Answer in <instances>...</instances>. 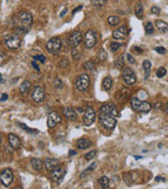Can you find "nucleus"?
<instances>
[{
	"label": "nucleus",
	"instance_id": "nucleus-1",
	"mask_svg": "<svg viewBox=\"0 0 168 189\" xmlns=\"http://www.w3.org/2000/svg\"><path fill=\"white\" fill-rule=\"evenodd\" d=\"M130 105H132L133 110L139 112H145L146 114V112H149L150 109H151V104L149 102L141 100L137 97L132 98V101H130Z\"/></svg>",
	"mask_w": 168,
	"mask_h": 189
},
{
	"label": "nucleus",
	"instance_id": "nucleus-2",
	"mask_svg": "<svg viewBox=\"0 0 168 189\" xmlns=\"http://www.w3.org/2000/svg\"><path fill=\"white\" fill-rule=\"evenodd\" d=\"M99 122L107 130H113L116 125H117L116 117L108 114H103V112H100V115H99Z\"/></svg>",
	"mask_w": 168,
	"mask_h": 189
},
{
	"label": "nucleus",
	"instance_id": "nucleus-3",
	"mask_svg": "<svg viewBox=\"0 0 168 189\" xmlns=\"http://www.w3.org/2000/svg\"><path fill=\"white\" fill-rule=\"evenodd\" d=\"M4 43L10 50H17L21 45V39L16 34H9L4 37Z\"/></svg>",
	"mask_w": 168,
	"mask_h": 189
},
{
	"label": "nucleus",
	"instance_id": "nucleus-4",
	"mask_svg": "<svg viewBox=\"0 0 168 189\" xmlns=\"http://www.w3.org/2000/svg\"><path fill=\"white\" fill-rule=\"evenodd\" d=\"M90 84V76L87 74H82V75L78 76V78L76 79L75 86L79 90V92H85L88 89Z\"/></svg>",
	"mask_w": 168,
	"mask_h": 189
},
{
	"label": "nucleus",
	"instance_id": "nucleus-5",
	"mask_svg": "<svg viewBox=\"0 0 168 189\" xmlns=\"http://www.w3.org/2000/svg\"><path fill=\"white\" fill-rule=\"evenodd\" d=\"M61 46H62V42L60 39L58 37H53L46 43V50L53 55H58L61 51Z\"/></svg>",
	"mask_w": 168,
	"mask_h": 189
},
{
	"label": "nucleus",
	"instance_id": "nucleus-6",
	"mask_svg": "<svg viewBox=\"0 0 168 189\" xmlns=\"http://www.w3.org/2000/svg\"><path fill=\"white\" fill-rule=\"evenodd\" d=\"M17 17H18V20L20 22L19 28L25 29V31H29V26H31L32 22H33V16H32V14L29 13V12H20Z\"/></svg>",
	"mask_w": 168,
	"mask_h": 189
},
{
	"label": "nucleus",
	"instance_id": "nucleus-7",
	"mask_svg": "<svg viewBox=\"0 0 168 189\" xmlns=\"http://www.w3.org/2000/svg\"><path fill=\"white\" fill-rule=\"evenodd\" d=\"M122 78L127 85H133L137 82V76L130 67H124L122 70Z\"/></svg>",
	"mask_w": 168,
	"mask_h": 189
},
{
	"label": "nucleus",
	"instance_id": "nucleus-8",
	"mask_svg": "<svg viewBox=\"0 0 168 189\" xmlns=\"http://www.w3.org/2000/svg\"><path fill=\"white\" fill-rule=\"evenodd\" d=\"M98 37L94 31H87L84 35V44L86 48H93L97 44Z\"/></svg>",
	"mask_w": 168,
	"mask_h": 189
},
{
	"label": "nucleus",
	"instance_id": "nucleus-9",
	"mask_svg": "<svg viewBox=\"0 0 168 189\" xmlns=\"http://www.w3.org/2000/svg\"><path fill=\"white\" fill-rule=\"evenodd\" d=\"M13 179H14L13 171L10 168H4L1 171V173H0V181H1L2 185L6 186V187H9L11 185L12 182H13Z\"/></svg>",
	"mask_w": 168,
	"mask_h": 189
},
{
	"label": "nucleus",
	"instance_id": "nucleus-10",
	"mask_svg": "<svg viewBox=\"0 0 168 189\" xmlns=\"http://www.w3.org/2000/svg\"><path fill=\"white\" fill-rule=\"evenodd\" d=\"M96 121V112L93 107L88 106L87 108L85 109V112H84L83 116V123L85 126H90V125L94 124V122Z\"/></svg>",
	"mask_w": 168,
	"mask_h": 189
},
{
	"label": "nucleus",
	"instance_id": "nucleus-11",
	"mask_svg": "<svg viewBox=\"0 0 168 189\" xmlns=\"http://www.w3.org/2000/svg\"><path fill=\"white\" fill-rule=\"evenodd\" d=\"M82 38L83 37H82L81 32H79V31L73 32V33L70 35V37H68V45H70L71 47H73V48H76L79 44L81 43Z\"/></svg>",
	"mask_w": 168,
	"mask_h": 189
},
{
	"label": "nucleus",
	"instance_id": "nucleus-12",
	"mask_svg": "<svg viewBox=\"0 0 168 189\" xmlns=\"http://www.w3.org/2000/svg\"><path fill=\"white\" fill-rule=\"evenodd\" d=\"M32 98L36 103H42L45 99V89L41 86H35L32 94Z\"/></svg>",
	"mask_w": 168,
	"mask_h": 189
},
{
	"label": "nucleus",
	"instance_id": "nucleus-13",
	"mask_svg": "<svg viewBox=\"0 0 168 189\" xmlns=\"http://www.w3.org/2000/svg\"><path fill=\"white\" fill-rule=\"evenodd\" d=\"M66 173V169L64 167H57L51 171V179L55 182H61Z\"/></svg>",
	"mask_w": 168,
	"mask_h": 189
},
{
	"label": "nucleus",
	"instance_id": "nucleus-14",
	"mask_svg": "<svg viewBox=\"0 0 168 189\" xmlns=\"http://www.w3.org/2000/svg\"><path fill=\"white\" fill-rule=\"evenodd\" d=\"M100 112L112 115L113 117L118 116V109L113 103H106V104H103L102 106L100 107Z\"/></svg>",
	"mask_w": 168,
	"mask_h": 189
},
{
	"label": "nucleus",
	"instance_id": "nucleus-15",
	"mask_svg": "<svg viewBox=\"0 0 168 189\" xmlns=\"http://www.w3.org/2000/svg\"><path fill=\"white\" fill-rule=\"evenodd\" d=\"M61 122V116L59 112H52L51 114L48 115V126L49 128H53L55 127L57 124Z\"/></svg>",
	"mask_w": 168,
	"mask_h": 189
},
{
	"label": "nucleus",
	"instance_id": "nucleus-16",
	"mask_svg": "<svg viewBox=\"0 0 168 189\" xmlns=\"http://www.w3.org/2000/svg\"><path fill=\"white\" fill-rule=\"evenodd\" d=\"M128 35V28L126 25H122L120 26L118 29L113 31V37L115 39H118V40H122V39H125Z\"/></svg>",
	"mask_w": 168,
	"mask_h": 189
},
{
	"label": "nucleus",
	"instance_id": "nucleus-17",
	"mask_svg": "<svg viewBox=\"0 0 168 189\" xmlns=\"http://www.w3.org/2000/svg\"><path fill=\"white\" fill-rule=\"evenodd\" d=\"M7 141H9L10 145L13 147L14 149H19V148H20L21 141H20V139H19L18 137L16 136V134H10L9 136H7Z\"/></svg>",
	"mask_w": 168,
	"mask_h": 189
},
{
	"label": "nucleus",
	"instance_id": "nucleus-18",
	"mask_svg": "<svg viewBox=\"0 0 168 189\" xmlns=\"http://www.w3.org/2000/svg\"><path fill=\"white\" fill-rule=\"evenodd\" d=\"M59 165H60V162L56 159H45V161H44V167L48 171L56 169L57 167H59Z\"/></svg>",
	"mask_w": 168,
	"mask_h": 189
},
{
	"label": "nucleus",
	"instance_id": "nucleus-19",
	"mask_svg": "<svg viewBox=\"0 0 168 189\" xmlns=\"http://www.w3.org/2000/svg\"><path fill=\"white\" fill-rule=\"evenodd\" d=\"M63 115L70 121H74V120L77 119V114H76L75 109L71 108V107H65L63 109Z\"/></svg>",
	"mask_w": 168,
	"mask_h": 189
},
{
	"label": "nucleus",
	"instance_id": "nucleus-20",
	"mask_svg": "<svg viewBox=\"0 0 168 189\" xmlns=\"http://www.w3.org/2000/svg\"><path fill=\"white\" fill-rule=\"evenodd\" d=\"M31 87H32V85H31V82L28 80H25V81H23L22 82V84L20 85V93H21V95H23V96H26L29 94V92H31Z\"/></svg>",
	"mask_w": 168,
	"mask_h": 189
},
{
	"label": "nucleus",
	"instance_id": "nucleus-21",
	"mask_svg": "<svg viewBox=\"0 0 168 189\" xmlns=\"http://www.w3.org/2000/svg\"><path fill=\"white\" fill-rule=\"evenodd\" d=\"M90 146H91V143L90 140L87 139L82 138V139H79L77 141V147L79 149H87Z\"/></svg>",
	"mask_w": 168,
	"mask_h": 189
},
{
	"label": "nucleus",
	"instance_id": "nucleus-22",
	"mask_svg": "<svg viewBox=\"0 0 168 189\" xmlns=\"http://www.w3.org/2000/svg\"><path fill=\"white\" fill-rule=\"evenodd\" d=\"M31 164H32L33 168L35 169L36 171H40L41 169H42V167L44 166V162H42L41 160H39V159H36V158L32 159Z\"/></svg>",
	"mask_w": 168,
	"mask_h": 189
},
{
	"label": "nucleus",
	"instance_id": "nucleus-23",
	"mask_svg": "<svg viewBox=\"0 0 168 189\" xmlns=\"http://www.w3.org/2000/svg\"><path fill=\"white\" fill-rule=\"evenodd\" d=\"M155 25H157L158 29L161 33H166L168 32V23L163 20H155Z\"/></svg>",
	"mask_w": 168,
	"mask_h": 189
},
{
	"label": "nucleus",
	"instance_id": "nucleus-24",
	"mask_svg": "<svg viewBox=\"0 0 168 189\" xmlns=\"http://www.w3.org/2000/svg\"><path fill=\"white\" fill-rule=\"evenodd\" d=\"M135 14L138 18H142L143 14H144V6L143 4L139 2V3L136 4V7H135Z\"/></svg>",
	"mask_w": 168,
	"mask_h": 189
},
{
	"label": "nucleus",
	"instance_id": "nucleus-25",
	"mask_svg": "<svg viewBox=\"0 0 168 189\" xmlns=\"http://www.w3.org/2000/svg\"><path fill=\"white\" fill-rule=\"evenodd\" d=\"M102 86L104 88L105 90H109L110 88L113 86V79L110 77H105L104 79H103V82H102Z\"/></svg>",
	"mask_w": 168,
	"mask_h": 189
},
{
	"label": "nucleus",
	"instance_id": "nucleus-26",
	"mask_svg": "<svg viewBox=\"0 0 168 189\" xmlns=\"http://www.w3.org/2000/svg\"><path fill=\"white\" fill-rule=\"evenodd\" d=\"M151 62H149L148 60H145L144 62H143V70H144L145 72V79H147L148 76H149L150 74V70H151Z\"/></svg>",
	"mask_w": 168,
	"mask_h": 189
},
{
	"label": "nucleus",
	"instance_id": "nucleus-27",
	"mask_svg": "<svg viewBox=\"0 0 168 189\" xmlns=\"http://www.w3.org/2000/svg\"><path fill=\"white\" fill-rule=\"evenodd\" d=\"M98 182H99V184H100V186L102 188H108L109 187L110 181H109V179H108L107 176H101V178L99 179Z\"/></svg>",
	"mask_w": 168,
	"mask_h": 189
},
{
	"label": "nucleus",
	"instance_id": "nucleus-28",
	"mask_svg": "<svg viewBox=\"0 0 168 189\" xmlns=\"http://www.w3.org/2000/svg\"><path fill=\"white\" fill-rule=\"evenodd\" d=\"M136 172H128L127 175H125V178H124V181L127 184H132L135 182H137L136 181Z\"/></svg>",
	"mask_w": 168,
	"mask_h": 189
},
{
	"label": "nucleus",
	"instance_id": "nucleus-29",
	"mask_svg": "<svg viewBox=\"0 0 168 189\" xmlns=\"http://www.w3.org/2000/svg\"><path fill=\"white\" fill-rule=\"evenodd\" d=\"M83 67L85 68V70H90V72H93V70H96V64H95V62L94 61H86L85 63L83 64Z\"/></svg>",
	"mask_w": 168,
	"mask_h": 189
},
{
	"label": "nucleus",
	"instance_id": "nucleus-30",
	"mask_svg": "<svg viewBox=\"0 0 168 189\" xmlns=\"http://www.w3.org/2000/svg\"><path fill=\"white\" fill-rule=\"evenodd\" d=\"M106 59H107V54H106V51L103 50V48H100L98 51V60L100 61V62H104Z\"/></svg>",
	"mask_w": 168,
	"mask_h": 189
},
{
	"label": "nucleus",
	"instance_id": "nucleus-31",
	"mask_svg": "<svg viewBox=\"0 0 168 189\" xmlns=\"http://www.w3.org/2000/svg\"><path fill=\"white\" fill-rule=\"evenodd\" d=\"M19 125V126L21 127L23 130H25V131H28L29 134H38V130H36V129H32V128H29V127L28 126V125H25V124H23V123H17Z\"/></svg>",
	"mask_w": 168,
	"mask_h": 189
},
{
	"label": "nucleus",
	"instance_id": "nucleus-32",
	"mask_svg": "<svg viewBox=\"0 0 168 189\" xmlns=\"http://www.w3.org/2000/svg\"><path fill=\"white\" fill-rule=\"evenodd\" d=\"M107 21L112 26H116V25H118V23L120 22V19L118 16H109L107 19Z\"/></svg>",
	"mask_w": 168,
	"mask_h": 189
},
{
	"label": "nucleus",
	"instance_id": "nucleus-33",
	"mask_svg": "<svg viewBox=\"0 0 168 189\" xmlns=\"http://www.w3.org/2000/svg\"><path fill=\"white\" fill-rule=\"evenodd\" d=\"M96 166H97V163H94L93 165H90V167H88L87 169H86V170L84 171L83 173H81V176H81V179H83V178H86V175H88V173H90L91 171H93L94 169H95V167H96Z\"/></svg>",
	"mask_w": 168,
	"mask_h": 189
},
{
	"label": "nucleus",
	"instance_id": "nucleus-34",
	"mask_svg": "<svg viewBox=\"0 0 168 189\" xmlns=\"http://www.w3.org/2000/svg\"><path fill=\"white\" fill-rule=\"evenodd\" d=\"M124 56H121V57L119 58V59H117V60H116V62H115V66L117 68H122V67H124Z\"/></svg>",
	"mask_w": 168,
	"mask_h": 189
},
{
	"label": "nucleus",
	"instance_id": "nucleus-35",
	"mask_svg": "<svg viewBox=\"0 0 168 189\" xmlns=\"http://www.w3.org/2000/svg\"><path fill=\"white\" fill-rule=\"evenodd\" d=\"M145 33L147 35H150V34L154 33V24L151 22H147L146 25H145Z\"/></svg>",
	"mask_w": 168,
	"mask_h": 189
},
{
	"label": "nucleus",
	"instance_id": "nucleus-36",
	"mask_svg": "<svg viewBox=\"0 0 168 189\" xmlns=\"http://www.w3.org/2000/svg\"><path fill=\"white\" fill-rule=\"evenodd\" d=\"M121 45H122V44H121V43H119V42H115V41H113V42L110 43V45H109L110 51H112L113 53H115V51H117L121 47Z\"/></svg>",
	"mask_w": 168,
	"mask_h": 189
},
{
	"label": "nucleus",
	"instance_id": "nucleus-37",
	"mask_svg": "<svg viewBox=\"0 0 168 189\" xmlns=\"http://www.w3.org/2000/svg\"><path fill=\"white\" fill-rule=\"evenodd\" d=\"M96 154H97V150H93V151H90V153L84 154V158H85V160L90 161V160H93V159L95 158Z\"/></svg>",
	"mask_w": 168,
	"mask_h": 189
},
{
	"label": "nucleus",
	"instance_id": "nucleus-38",
	"mask_svg": "<svg viewBox=\"0 0 168 189\" xmlns=\"http://www.w3.org/2000/svg\"><path fill=\"white\" fill-rule=\"evenodd\" d=\"M71 56H73V58L75 59V60H79V59L81 58V54L77 48H73V51H71Z\"/></svg>",
	"mask_w": 168,
	"mask_h": 189
},
{
	"label": "nucleus",
	"instance_id": "nucleus-39",
	"mask_svg": "<svg viewBox=\"0 0 168 189\" xmlns=\"http://www.w3.org/2000/svg\"><path fill=\"white\" fill-rule=\"evenodd\" d=\"M91 3L95 6H102L106 3V0H91Z\"/></svg>",
	"mask_w": 168,
	"mask_h": 189
},
{
	"label": "nucleus",
	"instance_id": "nucleus-40",
	"mask_svg": "<svg viewBox=\"0 0 168 189\" xmlns=\"http://www.w3.org/2000/svg\"><path fill=\"white\" fill-rule=\"evenodd\" d=\"M166 73H167V70H166V68H164V67H160L159 70H158V72H157V76L159 78H162V77H164L165 75H166Z\"/></svg>",
	"mask_w": 168,
	"mask_h": 189
},
{
	"label": "nucleus",
	"instance_id": "nucleus-41",
	"mask_svg": "<svg viewBox=\"0 0 168 189\" xmlns=\"http://www.w3.org/2000/svg\"><path fill=\"white\" fill-rule=\"evenodd\" d=\"M54 86H55L56 88H62L63 87L62 81L59 79V78H57V79L54 80Z\"/></svg>",
	"mask_w": 168,
	"mask_h": 189
},
{
	"label": "nucleus",
	"instance_id": "nucleus-42",
	"mask_svg": "<svg viewBox=\"0 0 168 189\" xmlns=\"http://www.w3.org/2000/svg\"><path fill=\"white\" fill-rule=\"evenodd\" d=\"M155 51H157V53L161 54V55H165V54L167 53L166 48L163 47V46H158V47H155Z\"/></svg>",
	"mask_w": 168,
	"mask_h": 189
},
{
	"label": "nucleus",
	"instance_id": "nucleus-43",
	"mask_svg": "<svg viewBox=\"0 0 168 189\" xmlns=\"http://www.w3.org/2000/svg\"><path fill=\"white\" fill-rule=\"evenodd\" d=\"M34 60H39L40 62L42 63H44L45 62V56H43V55H37L34 57Z\"/></svg>",
	"mask_w": 168,
	"mask_h": 189
},
{
	"label": "nucleus",
	"instance_id": "nucleus-44",
	"mask_svg": "<svg viewBox=\"0 0 168 189\" xmlns=\"http://www.w3.org/2000/svg\"><path fill=\"white\" fill-rule=\"evenodd\" d=\"M126 58H127V61L130 63V64H135V63H136L135 58H133L132 56L130 55V54H126Z\"/></svg>",
	"mask_w": 168,
	"mask_h": 189
},
{
	"label": "nucleus",
	"instance_id": "nucleus-45",
	"mask_svg": "<svg viewBox=\"0 0 168 189\" xmlns=\"http://www.w3.org/2000/svg\"><path fill=\"white\" fill-rule=\"evenodd\" d=\"M150 12H151V14H160L161 9L158 7V6H152L151 9H150Z\"/></svg>",
	"mask_w": 168,
	"mask_h": 189
},
{
	"label": "nucleus",
	"instance_id": "nucleus-46",
	"mask_svg": "<svg viewBox=\"0 0 168 189\" xmlns=\"http://www.w3.org/2000/svg\"><path fill=\"white\" fill-rule=\"evenodd\" d=\"M132 51H137V53H138V54H142V53H143V51H143V50H142V48L138 47V46H133V47H132Z\"/></svg>",
	"mask_w": 168,
	"mask_h": 189
},
{
	"label": "nucleus",
	"instance_id": "nucleus-47",
	"mask_svg": "<svg viewBox=\"0 0 168 189\" xmlns=\"http://www.w3.org/2000/svg\"><path fill=\"white\" fill-rule=\"evenodd\" d=\"M7 98H9V96H7L6 94H2V95H1V99H0V101H2V102L6 101Z\"/></svg>",
	"mask_w": 168,
	"mask_h": 189
},
{
	"label": "nucleus",
	"instance_id": "nucleus-48",
	"mask_svg": "<svg viewBox=\"0 0 168 189\" xmlns=\"http://www.w3.org/2000/svg\"><path fill=\"white\" fill-rule=\"evenodd\" d=\"M81 9H82V6H80L76 7V9H74V11H73V15H75V14L77 13V12H79V11H81Z\"/></svg>",
	"mask_w": 168,
	"mask_h": 189
},
{
	"label": "nucleus",
	"instance_id": "nucleus-49",
	"mask_svg": "<svg viewBox=\"0 0 168 189\" xmlns=\"http://www.w3.org/2000/svg\"><path fill=\"white\" fill-rule=\"evenodd\" d=\"M32 65H33V67L35 68L36 70H38V72H39V70H39V66L36 64V62H35V61H33V62H32Z\"/></svg>",
	"mask_w": 168,
	"mask_h": 189
},
{
	"label": "nucleus",
	"instance_id": "nucleus-50",
	"mask_svg": "<svg viewBox=\"0 0 168 189\" xmlns=\"http://www.w3.org/2000/svg\"><path fill=\"white\" fill-rule=\"evenodd\" d=\"M161 107H162V104H161L160 102H157V103L155 104V109H159V108H161Z\"/></svg>",
	"mask_w": 168,
	"mask_h": 189
},
{
	"label": "nucleus",
	"instance_id": "nucleus-51",
	"mask_svg": "<svg viewBox=\"0 0 168 189\" xmlns=\"http://www.w3.org/2000/svg\"><path fill=\"white\" fill-rule=\"evenodd\" d=\"M66 13H67V7H65V9H64L63 11L61 12V13H60V17H63Z\"/></svg>",
	"mask_w": 168,
	"mask_h": 189
},
{
	"label": "nucleus",
	"instance_id": "nucleus-52",
	"mask_svg": "<svg viewBox=\"0 0 168 189\" xmlns=\"http://www.w3.org/2000/svg\"><path fill=\"white\" fill-rule=\"evenodd\" d=\"M155 181H157V182H160V181H162V182H164L165 181V179L164 178H161V176H157V178H155Z\"/></svg>",
	"mask_w": 168,
	"mask_h": 189
},
{
	"label": "nucleus",
	"instance_id": "nucleus-53",
	"mask_svg": "<svg viewBox=\"0 0 168 189\" xmlns=\"http://www.w3.org/2000/svg\"><path fill=\"white\" fill-rule=\"evenodd\" d=\"M76 153H76V151H75V150H73V149H71V150H70V156H71V157L75 156V154H76Z\"/></svg>",
	"mask_w": 168,
	"mask_h": 189
},
{
	"label": "nucleus",
	"instance_id": "nucleus-54",
	"mask_svg": "<svg viewBox=\"0 0 168 189\" xmlns=\"http://www.w3.org/2000/svg\"><path fill=\"white\" fill-rule=\"evenodd\" d=\"M135 159H137V160H139V159H141L140 156H135Z\"/></svg>",
	"mask_w": 168,
	"mask_h": 189
},
{
	"label": "nucleus",
	"instance_id": "nucleus-55",
	"mask_svg": "<svg viewBox=\"0 0 168 189\" xmlns=\"http://www.w3.org/2000/svg\"><path fill=\"white\" fill-rule=\"evenodd\" d=\"M166 112L168 114V102H167V105H166Z\"/></svg>",
	"mask_w": 168,
	"mask_h": 189
}]
</instances>
